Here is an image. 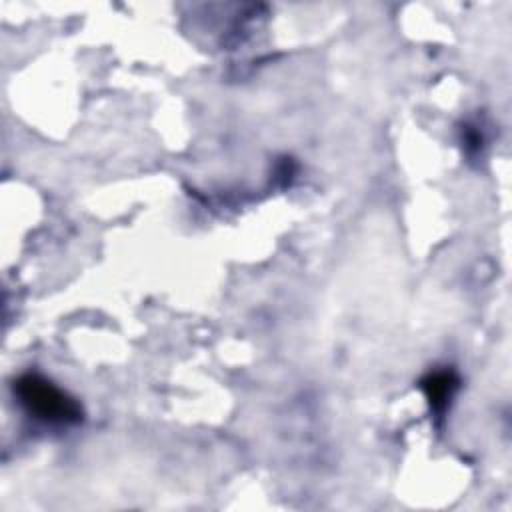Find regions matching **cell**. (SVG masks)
Listing matches in <instances>:
<instances>
[{
    "label": "cell",
    "instance_id": "2",
    "mask_svg": "<svg viewBox=\"0 0 512 512\" xmlns=\"http://www.w3.org/2000/svg\"><path fill=\"white\" fill-rule=\"evenodd\" d=\"M452 386H454V380L450 374L446 372H440V374H434L430 376L426 382H424V388L428 392V398H430V404L440 410L446 400L450 398V392H452Z\"/></svg>",
    "mask_w": 512,
    "mask_h": 512
},
{
    "label": "cell",
    "instance_id": "1",
    "mask_svg": "<svg viewBox=\"0 0 512 512\" xmlns=\"http://www.w3.org/2000/svg\"><path fill=\"white\" fill-rule=\"evenodd\" d=\"M16 394L26 410L40 420L58 424H70L80 420V406L40 376H22L16 384Z\"/></svg>",
    "mask_w": 512,
    "mask_h": 512
}]
</instances>
